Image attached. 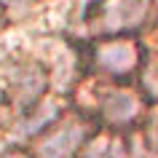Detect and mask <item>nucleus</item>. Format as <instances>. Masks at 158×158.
<instances>
[{"label":"nucleus","instance_id":"nucleus-10","mask_svg":"<svg viewBox=\"0 0 158 158\" xmlns=\"http://www.w3.org/2000/svg\"><path fill=\"white\" fill-rule=\"evenodd\" d=\"M3 158H35L32 150H24V148H8L3 153Z\"/></svg>","mask_w":158,"mask_h":158},{"label":"nucleus","instance_id":"nucleus-6","mask_svg":"<svg viewBox=\"0 0 158 158\" xmlns=\"http://www.w3.org/2000/svg\"><path fill=\"white\" fill-rule=\"evenodd\" d=\"M81 158H129V148L118 131L102 129V131H94L89 137Z\"/></svg>","mask_w":158,"mask_h":158},{"label":"nucleus","instance_id":"nucleus-1","mask_svg":"<svg viewBox=\"0 0 158 158\" xmlns=\"http://www.w3.org/2000/svg\"><path fill=\"white\" fill-rule=\"evenodd\" d=\"M145 54L142 43L134 35H115V38H94L89 46V64L97 75L107 78L110 83L129 81L139 73Z\"/></svg>","mask_w":158,"mask_h":158},{"label":"nucleus","instance_id":"nucleus-8","mask_svg":"<svg viewBox=\"0 0 158 158\" xmlns=\"http://www.w3.org/2000/svg\"><path fill=\"white\" fill-rule=\"evenodd\" d=\"M142 145L158 156V102L148 110V115L142 121Z\"/></svg>","mask_w":158,"mask_h":158},{"label":"nucleus","instance_id":"nucleus-2","mask_svg":"<svg viewBox=\"0 0 158 158\" xmlns=\"http://www.w3.org/2000/svg\"><path fill=\"white\" fill-rule=\"evenodd\" d=\"M91 134V121L81 110H70L32 139V153L35 158H81Z\"/></svg>","mask_w":158,"mask_h":158},{"label":"nucleus","instance_id":"nucleus-11","mask_svg":"<svg viewBox=\"0 0 158 158\" xmlns=\"http://www.w3.org/2000/svg\"><path fill=\"white\" fill-rule=\"evenodd\" d=\"M30 0H0V8H22Z\"/></svg>","mask_w":158,"mask_h":158},{"label":"nucleus","instance_id":"nucleus-9","mask_svg":"<svg viewBox=\"0 0 158 158\" xmlns=\"http://www.w3.org/2000/svg\"><path fill=\"white\" fill-rule=\"evenodd\" d=\"M145 43H148V48L153 51L158 56V22H153V24L148 27V35H145Z\"/></svg>","mask_w":158,"mask_h":158},{"label":"nucleus","instance_id":"nucleus-5","mask_svg":"<svg viewBox=\"0 0 158 158\" xmlns=\"http://www.w3.org/2000/svg\"><path fill=\"white\" fill-rule=\"evenodd\" d=\"M48 91V73L40 62H27V64L16 67V73L11 78V97L16 102V107L22 113H32Z\"/></svg>","mask_w":158,"mask_h":158},{"label":"nucleus","instance_id":"nucleus-7","mask_svg":"<svg viewBox=\"0 0 158 158\" xmlns=\"http://www.w3.org/2000/svg\"><path fill=\"white\" fill-rule=\"evenodd\" d=\"M137 81H139V94L156 105L158 102V56L156 54L142 62L139 73H137Z\"/></svg>","mask_w":158,"mask_h":158},{"label":"nucleus","instance_id":"nucleus-12","mask_svg":"<svg viewBox=\"0 0 158 158\" xmlns=\"http://www.w3.org/2000/svg\"><path fill=\"white\" fill-rule=\"evenodd\" d=\"M97 3H102V0H86V11H89V8H94Z\"/></svg>","mask_w":158,"mask_h":158},{"label":"nucleus","instance_id":"nucleus-3","mask_svg":"<svg viewBox=\"0 0 158 158\" xmlns=\"http://www.w3.org/2000/svg\"><path fill=\"white\" fill-rule=\"evenodd\" d=\"M150 6L148 0H102L86 11V22L91 24L97 38H115L131 35L148 22Z\"/></svg>","mask_w":158,"mask_h":158},{"label":"nucleus","instance_id":"nucleus-4","mask_svg":"<svg viewBox=\"0 0 158 158\" xmlns=\"http://www.w3.org/2000/svg\"><path fill=\"white\" fill-rule=\"evenodd\" d=\"M145 110V97L137 89L123 83L102 86L94 102V118L102 123V129H129L142 118Z\"/></svg>","mask_w":158,"mask_h":158}]
</instances>
